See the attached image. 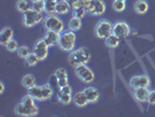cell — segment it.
I'll return each mask as SVG.
<instances>
[{"instance_id":"obj_1","label":"cell","mask_w":155,"mask_h":117,"mask_svg":"<svg viewBox=\"0 0 155 117\" xmlns=\"http://www.w3.org/2000/svg\"><path fill=\"white\" fill-rule=\"evenodd\" d=\"M36 100L31 97L29 94L23 96L20 103H18L14 108V112L18 116L22 117H34L39 114V108L36 105Z\"/></svg>"},{"instance_id":"obj_2","label":"cell","mask_w":155,"mask_h":117,"mask_svg":"<svg viewBox=\"0 0 155 117\" xmlns=\"http://www.w3.org/2000/svg\"><path fill=\"white\" fill-rule=\"evenodd\" d=\"M91 61V52L86 47H81L72 50L68 55V62L72 68H76L81 64H87Z\"/></svg>"},{"instance_id":"obj_3","label":"cell","mask_w":155,"mask_h":117,"mask_svg":"<svg viewBox=\"0 0 155 117\" xmlns=\"http://www.w3.org/2000/svg\"><path fill=\"white\" fill-rule=\"evenodd\" d=\"M76 41H77V36L75 34V32L72 31H64L61 33V39H60V43H58V48L65 52V53H71L72 50H75L76 47Z\"/></svg>"},{"instance_id":"obj_4","label":"cell","mask_w":155,"mask_h":117,"mask_svg":"<svg viewBox=\"0 0 155 117\" xmlns=\"http://www.w3.org/2000/svg\"><path fill=\"white\" fill-rule=\"evenodd\" d=\"M43 27L46 31H54L57 33L64 32V22L57 14H49V15L45 16Z\"/></svg>"},{"instance_id":"obj_5","label":"cell","mask_w":155,"mask_h":117,"mask_svg":"<svg viewBox=\"0 0 155 117\" xmlns=\"http://www.w3.org/2000/svg\"><path fill=\"white\" fill-rule=\"evenodd\" d=\"M43 20H45L43 13H40L33 8H31L29 11L25 12L22 14V25L27 28L35 27L40 22H43Z\"/></svg>"},{"instance_id":"obj_6","label":"cell","mask_w":155,"mask_h":117,"mask_svg":"<svg viewBox=\"0 0 155 117\" xmlns=\"http://www.w3.org/2000/svg\"><path fill=\"white\" fill-rule=\"evenodd\" d=\"M112 31H113V23L106 19L99 20L94 27V34L98 39L105 40L109 35L112 34Z\"/></svg>"},{"instance_id":"obj_7","label":"cell","mask_w":155,"mask_h":117,"mask_svg":"<svg viewBox=\"0 0 155 117\" xmlns=\"http://www.w3.org/2000/svg\"><path fill=\"white\" fill-rule=\"evenodd\" d=\"M75 74L82 82H84L86 84L93 82V80H94V73L87 64H81V66L76 67Z\"/></svg>"},{"instance_id":"obj_8","label":"cell","mask_w":155,"mask_h":117,"mask_svg":"<svg viewBox=\"0 0 155 117\" xmlns=\"http://www.w3.org/2000/svg\"><path fill=\"white\" fill-rule=\"evenodd\" d=\"M49 48H50L49 45L42 38V39H39L35 42V45L33 47V53L36 54L40 61H45L48 57V54H49Z\"/></svg>"},{"instance_id":"obj_9","label":"cell","mask_w":155,"mask_h":117,"mask_svg":"<svg viewBox=\"0 0 155 117\" xmlns=\"http://www.w3.org/2000/svg\"><path fill=\"white\" fill-rule=\"evenodd\" d=\"M86 11L89 15L101 16L106 12V4L103 0H91Z\"/></svg>"},{"instance_id":"obj_10","label":"cell","mask_w":155,"mask_h":117,"mask_svg":"<svg viewBox=\"0 0 155 117\" xmlns=\"http://www.w3.org/2000/svg\"><path fill=\"white\" fill-rule=\"evenodd\" d=\"M131 32H132L131 26L126 22V21L119 20V21H117V22L113 23V31H112V33H113L114 35H117V36H119L120 39H121V38H127V36H130Z\"/></svg>"},{"instance_id":"obj_11","label":"cell","mask_w":155,"mask_h":117,"mask_svg":"<svg viewBox=\"0 0 155 117\" xmlns=\"http://www.w3.org/2000/svg\"><path fill=\"white\" fill-rule=\"evenodd\" d=\"M150 78L146 74L141 75H134L130 80V86L134 88H140V87H150Z\"/></svg>"},{"instance_id":"obj_12","label":"cell","mask_w":155,"mask_h":117,"mask_svg":"<svg viewBox=\"0 0 155 117\" xmlns=\"http://www.w3.org/2000/svg\"><path fill=\"white\" fill-rule=\"evenodd\" d=\"M149 95H150L149 87H140L133 89V97L139 103H146L149 98Z\"/></svg>"},{"instance_id":"obj_13","label":"cell","mask_w":155,"mask_h":117,"mask_svg":"<svg viewBox=\"0 0 155 117\" xmlns=\"http://www.w3.org/2000/svg\"><path fill=\"white\" fill-rule=\"evenodd\" d=\"M13 36H14V31L12 27L9 26H6L4 27L1 32H0V45L4 47H6L8 45V42L11 40H13Z\"/></svg>"},{"instance_id":"obj_14","label":"cell","mask_w":155,"mask_h":117,"mask_svg":"<svg viewBox=\"0 0 155 117\" xmlns=\"http://www.w3.org/2000/svg\"><path fill=\"white\" fill-rule=\"evenodd\" d=\"M43 39L49 45V47L58 46L60 39H61V33H57L54 31H46V34L43 35Z\"/></svg>"},{"instance_id":"obj_15","label":"cell","mask_w":155,"mask_h":117,"mask_svg":"<svg viewBox=\"0 0 155 117\" xmlns=\"http://www.w3.org/2000/svg\"><path fill=\"white\" fill-rule=\"evenodd\" d=\"M55 78L57 81V86L58 88H62V87L69 84V77H68V73L65 68H58L55 71Z\"/></svg>"},{"instance_id":"obj_16","label":"cell","mask_w":155,"mask_h":117,"mask_svg":"<svg viewBox=\"0 0 155 117\" xmlns=\"http://www.w3.org/2000/svg\"><path fill=\"white\" fill-rule=\"evenodd\" d=\"M84 93L89 100V103H96L101 98V91L96 87H86L84 89Z\"/></svg>"},{"instance_id":"obj_17","label":"cell","mask_w":155,"mask_h":117,"mask_svg":"<svg viewBox=\"0 0 155 117\" xmlns=\"http://www.w3.org/2000/svg\"><path fill=\"white\" fill-rule=\"evenodd\" d=\"M72 102L77 105L78 108H84V107H86V105L89 104V100H87V97H86L84 90L75 93L74 97H72Z\"/></svg>"},{"instance_id":"obj_18","label":"cell","mask_w":155,"mask_h":117,"mask_svg":"<svg viewBox=\"0 0 155 117\" xmlns=\"http://www.w3.org/2000/svg\"><path fill=\"white\" fill-rule=\"evenodd\" d=\"M133 9L138 15H143L148 12L149 5L146 0H137L133 5Z\"/></svg>"},{"instance_id":"obj_19","label":"cell","mask_w":155,"mask_h":117,"mask_svg":"<svg viewBox=\"0 0 155 117\" xmlns=\"http://www.w3.org/2000/svg\"><path fill=\"white\" fill-rule=\"evenodd\" d=\"M70 11H71V7H70L68 0H61V1H58L57 6H56L55 14H57V15H65V14L69 13Z\"/></svg>"},{"instance_id":"obj_20","label":"cell","mask_w":155,"mask_h":117,"mask_svg":"<svg viewBox=\"0 0 155 117\" xmlns=\"http://www.w3.org/2000/svg\"><path fill=\"white\" fill-rule=\"evenodd\" d=\"M119 43H120V38L117 36V35H114L113 33L105 39V46L107 47V48H110V49H114V48H117V47L119 46Z\"/></svg>"},{"instance_id":"obj_21","label":"cell","mask_w":155,"mask_h":117,"mask_svg":"<svg viewBox=\"0 0 155 117\" xmlns=\"http://www.w3.org/2000/svg\"><path fill=\"white\" fill-rule=\"evenodd\" d=\"M72 97H74L72 94L63 93L61 90L57 93V101L60 102L61 104H63V105H69L70 103L72 102Z\"/></svg>"},{"instance_id":"obj_22","label":"cell","mask_w":155,"mask_h":117,"mask_svg":"<svg viewBox=\"0 0 155 117\" xmlns=\"http://www.w3.org/2000/svg\"><path fill=\"white\" fill-rule=\"evenodd\" d=\"M21 83H22V86L28 90V89H31V87H34L36 84V78H35V76H34L33 74H27V75H25L22 77Z\"/></svg>"},{"instance_id":"obj_23","label":"cell","mask_w":155,"mask_h":117,"mask_svg":"<svg viewBox=\"0 0 155 117\" xmlns=\"http://www.w3.org/2000/svg\"><path fill=\"white\" fill-rule=\"evenodd\" d=\"M53 96H54V89L51 88V86L49 83L42 84V98H43V101L51 100Z\"/></svg>"},{"instance_id":"obj_24","label":"cell","mask_w":155,"mask_h":117,"mask_svg":"<svg viewBox=\"0 0 155 117\" xmlns=\"http://www.w3.org/2000/svg\"><path fill=\"white\" fill-rule=\"evenodd\" d=\"M28 94L31 97H34L36 101H43V98H42V86L35 84L34 87H31V89H28Z\"/></svg>"},{"instance_id":"obj_25","label":"cell","mask_w":155,"mask_h":117,"mask_svg":"<svg viewBox=\"0 0 155 117\" xmlns=\"http://www.w3.org/2000/svg\"><path fill=\"white\" fill-rule=\"evenodd\" d=\"M68 27H69L70 31L72 32H77L82 28V19L77 18V16H72L68 22Z\"/></svg>"},{"instance_id":"obj_26","label":"cell","mask_w":155,"mask_h":117,"mask_svg":"<svg viewBox=\"0 0 155 117\" xmlns=\"http://www.w3.org/2000/svg\"><path fill=\"white\" fill-rule=\"evenodd\" d=\"M15 8L16 11H19L20 13H25V12H27V11H29L31 8V5L29 4V1L28 0H18L15 4Z\"/></svg>"},{"instance_id":"obj_27","label":"cell","mask_w":155,"mask_h":117,"mask_svg":"<svg viewBox=\"0 0 155 117\" xmlns=\"http://www.w3.org/2000/svg\"><path fill=\"white\" fill-rule=\"evenodd\" d=\"M46 1V13L47 15L49 14H55L56 12V6L58 4V0H45Z\"/></svg>"},{"instance_id":"obj_28","label":"cell","mask_w":155,"mask_h":117,"mask_svg":"<svg viewBox=\"0 0 155 117\" xmlns=\"http://www.w3.org/2000/svg\"><path fill=\"white\" fill-rule=\"evenodd\" d=\"M25 62H26V64H27L28 67H35V66L40 62V60H39V57L36 56V54L33 53V50H31V54L25 59Z\"/></svg>"},{"instance_id":"obj_29","label":"cell","mask_w":155,"mask_h":117,"mask_svg":"<svg viewBox=\"0 0 155 117\" xmlns=\"http://www.w3.org/2000/svg\"><path fill=\"white\" fill-rule=\"evenodd\" d=\"M31 8L40 12V13H45L46 12V1L45 0H39V1L31 2Z\"/></svg>"},{"instance_id":"obj_30","label":"cell","mask_w":155,"mask_h":117,"mask_svg":"<svg viewBox=\"0 0 155 117\" xmlns=\"http://www.w3.org/2000/svg\"><path fill=\"white\" fill-rule=\"evenodd\" d=\"M16 53H18V55H19V57H21V59L25 60V59L31 53V50L28 46H20Z\"/></svg>"},{"instance_id":"obj_31","label":"cell","mask_w":155,"mask_h":117,"mask_svg":"<svg viewBox=\"0 0 155 117\" xmlns=\"http://www.w3.org/2000/svg\"><path fill=\"white\" fill-rule=\"evenodd\" d=\"M112 8H113L116 12H118V13H121V12H124L125 9H126V2L114 0V1H113V5H112Z\"/></svg>"},{"instance_id":"obj_32","label":"cell","mask_w":155,"mask_h":117,"mask_svg":"<svg viewBox=\"0 0 155 117\" xmlns=\"http://www.w3.org/2000/svg\"><path fill=\"white\" fill-rule=\"evenodd\" d=\"M6 49H7L9 53H15L18 52V49H19V43H18V41L16 40H11L9 42H8V45L6 46Z\"/></svg>"},{"instance_id":"obj_33","label":"cell","mask_w":155,"mask_h":117,"mask_svg":"<svg viewBox=\"0 0 155 117\" xmlns=\"http://www.w3.org/2000/svg\"><path fill=\"white\" fill-rule=\"evenodd\" d=\"M86 14H87V11H86L84 7H79V8H76V9H72V16H77V18L83 19Z\"/></svg>"},{"instance_id":"obj_34","label":"cell","mask_w":155,"mask_h":117,"mask_svg":"<svg viewBox=\"0 0 155 117\" xmlns=\"http://www.w3.org/2000/svg\"><path fill=\"white\" fill-rule=\"evenodd\" d=\"M68 2H69L70 7H71V11L82 7V0H68Z\"/></svg>"},{"instance_id":"obj_35","label":"cell","mask_w":155,"mask_h":117,"mask_svg":"<svg viewBox=\"0 0 155 117\" xmlns=\"http://www.w3.org/2000/svg\"><path fill=\"white\" fill-rule=\"evenodd\" d=\"M147 103L150 104V105H155V89L150 90V95H149V98H148Z\"/></svg>"},{"instance_id":"obj_36","label":"cell","mask_w":155,"mask_h":117,"mask_svg":"<svg viewBox=\"0 0 155 117\" xmlns=\"http://www.w3.org/2000/svg\"><path fill=\"white\" fill-rule=\"evenodd\" d=\"M5 91V84H4V82H0V94H4Z\"/></svg>"},{"instance_id":"obj_37","label":"cell","mask_w":155,"mask_h":117,"mask_svg":"<svg viewBox=\"0 0 155 117\" xmlns=\"http://www.w3.org/2000/svg\"><path fill=\"white\" fill-rule=\"evenodd\" d=\"M29 1H31V2H35V1H39V0H29Z\"/></svg>"},{"instance_id":"obj_38","label":"cell","mask_w":155,"mask_h":117,"mask_svg":"<svg viewBox=\"0 0 155 117\" xmlns=\"http://www.w3.org/2000/svg\"><path fill=\"white\" fill-rule=\"evenodd\" d=\"M117 1H124V2H126V0H117Z\"/></svg>"}]
</instances>
